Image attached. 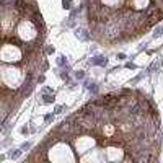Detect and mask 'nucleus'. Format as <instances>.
Instances as JSON below:
<instances>
[{
    "label": "nucleus",
    "instance_id": "obj_14",
    "mask_svg": "<svg viewBox=\"0 0 163 163\" xmlns=\"http://www.w3.org/2000/svg\"><path fill=\"white\" fill-rule=\"evenodd\" d=\"M126 69H130V70H136V69H137V65H136L134 62H127V64H126Z\"/></svg>",
    "mask_w": 163,
    "mask_h": 163
},
{
    "label": "nucleus",
    "instance_id": "obj_8",
    "mask_svg": "<svg viewBox=\"0 0 163 163\" xmlns=\"http://www.w3.org/2000/svg\"><path fill=\"white\" fill-rule=\"evenodd\" d=\"M73 75H75L77 80H83L85 78V72L83 70H77V72H73Z\"/></svg>",
    "mask_w": 163,
    "mask_h": 163
},
{
    "label": "nucleus",
    "instance_id": "obj_5",
    "mask_svg": "<svg viewBox=\"0 0 163 163\" xmlns=\"http://www.w3.org/2000/svg\"><path fill=\"white\" fill-rule=\"evenodd\" d=\"M57 65H59V67H65V69H70L69 64H67V59H65L64 55H59V59H57Z\"/></svg>",
    "mask_w": 163,
    "mask_h": 163
},
{
    "label": "nucleus",
    "instance_id": "obj_19",
    "mask_svg": "<svg viewBox=\"0 0 163 163\" xmlns=\"http://www.w3.org/2000/svg\"><path fill=\"white\" fill-rule=\"evenodd\" d=\"M46 52H47V54H52V52H54V47H47Z\"/></svg>",
    "mask_w": 163,
    "mask_h": 163
},
{
    "label": "nucleus",
    "instance_id": "obj_1",
    "mask_svg": "<svg viewBox=\"0 0 163 163\" xmlns=\"http://www.w3.org/2000/svg\"><path fill=\"white\" fill-rule=\"evenodd\" d=\"M91 65H100V67H106L108 65V57L106 55H95L90 59Z\"/></svg>",
    "mask_w": 163,
    "mask_h": 163
},
{
    "label": "nucleus",
    "instance_id": "obj_11",
    "mask_svg": "<svg viewBox=\"0 0 163 163\" xmlns=\"http://www.w3.org/2000/svg\"><path fill=\"white\" fill-rule=\"evenodd\" d=\"M20 148H21V150H23V152H26L28 148H31V142H25V144L21 145V147H20Z\"/></svg>",
    "mask_w": 163,
    "mask_h": 163
},
{
    "label": "nucleus",
    "instance_id": "obj_13",
    "mask_svg": "<svg viewBox=\"0 0 163 163\" xmlns=\"http://www.w3.org/2000/svg\"><path fill=\"white\" fill-rule=\"evenodd\" d=\"M52 119H54V114H52V113H49V114H46V116H44V121H46V122H51Z\"/></svg>",
    "mask_w": 163,
    "mask_h": 163
},
{
    "label": "nucleus",
    "instance_id": "obj_3",
    "mask_svg": "<svg viewBox=\"0 0 163 163\" xmlns=\"http://www.w3.org/2000/svg\"><path fill=\"white\" fill-rule=\"evenodd\" d=\"M54 101H55L54 93H44V95H43V103H46V104H51V103H54Z\"/></svg>",
    "mask_w": 163,
    "mask_h": 163
},
{
    "label": "nucleus",
    "instance_id": "obj_10",
    "mask_svg": "<svg viewBox=\"0 0 163 163\" xmlns=\"http://www.w3.org/2000/svg\"><path fill=\"white\" fill-rule=\"evenodd\" d=\"M88 90H90V93H98V85L96 83H90Z\"/></svg>",
    "mask_w": 163,
    "mask_h": 163
},
{
    "label": "nucleus",
    "instance_id": "obj_6",
    "mask_svg": "<svg viewBox=\"0 0 163 163\" xmlns=\"http://www.w3.org/2000/svg\"><path fill=\"white\" fill-rule=\"evenodd\" d=\"M153 38H160V36H163V26L162 25H158V26L155 28V31H153V34H152Z\"/></svg>",
    "mask_w": 163,
    "mask_h": 163
},
{
    "label": "nucleus",
    "instance_id": "obj_16",
    "mask_svg": "<svg viewBox=\"0 0 163 163\" xmlns=\"http://www.w3.org/2000/svg\"><path fill=\"white\" fill-rule=\"evenodd\" d=\"M126 57H127V55L124 54V52H119V54H118V59H119V60H124Z\"/></svg>",
    "mask_w": 163,
    "mask_h": 163
},
{
    "label": "nucleus",
    "instance_id": "obj_17",
    "mask_svg": "<svg viewBox=\"0 0 163 163\" xmlns=\"http://www.w3.org/2000/svg\"><path fill=\"white\" fill-rule=\"evenodd\" d=\"M44 80H46L44 75H39V77H38V83H44Z\"/></svg>",
    "mask_w": 163,
    "mask_h": 163
},
{
    "label": "nucleus",
    "instance_id": "obj_12",
    "mask_svg": "<svg viewBox=\"0 0 163 163\" xmlns=\"http://www.w3.org/2000/svg\"><path fill=\"white\" fill-rule=\"evenodd\" d=\"M20 132H21V136H28V134H29V129H28L26 126H23L20 129Z\"/></svg>",
    "mask_w": 163,
    "mask_h": 163
},
{
    "label": "nucleus",
    "instance_id": "obj_18",
    "mask_svg": "<svg viewBox=\"0 0 163 163\" xmlns=\"http://www.w3.org/2000/svg\"><path fill=\"white\" fill-rule=\"evenodd\" d=\"M43 93H52V90L49 87H46V88H43Z\"/></svg>",
    "mask_w": 163,
    "mask_h": 163
},
{
    "label": "nucleus",
    "instance_id": "obj_7",
    "mask_svg": "<svg viewBox=\"0 0 163 163\" xmlns=\"http://www.w3.org/2000/svg\"><path fill=\"white\" fill-rule=\"evenodd\" d=\"M142 78H144V73H139V75H137V77H134V78L129 82V83H130V85H136V83H139Z\"/></svg>",
    "mask_w": 163,
    "mask_h": 163
},
{
    "label": "nucleus",
    "instance_id": "obj_2",
    "mask_svg": "<svg viewBox=\"0 0 163 163\" xmlns=\"http://www.w3.org/2000/svg\"><path fill=\"white\" fill-rule=\"evenodd\" d=\"M75 36L78 38L80 41H90V33L87 31V29H83V28H77L75 29Z\"/></svg>",
    "mask_w": 163,
    "mask_h": 163
},
{
    "label": "nucleus",
    "instance_id": "obj_9",
    "mask_svg": "<svg viewBox=\"0 0 163 163\" xmlns=\"http://www.w3.org/2000/svg\"><path fill=\"white\" fill-rule=\"evenodd\" d=\"M62 5L65 10H70L72 8V0H62Z\"/></svg>",
    "mask_w": 163,
    "mask_h": 163
},
{
    "label": "nucleus",
    "instance_id": "obj_15",
    "mask_svg": "<svg viewBox=\"0 0 163 163\" xmlns=\"http://www.w3.org/2000/svg\"><path fill=\"white\" fill-rule=\"evenodd\" d=\"M64 109H65V106H55V111H54V113H55V114H59V113H62Z\"/></svg>",
    "mask_w": 163,
    "mask_h": 163
},
{
    "label": "nucleus",
    "instance_id": "obj_4",
    "mask_svg": "<svg viewBox=\"0 0 163 163\" xmlns=\"http://www.w3.org/2000/svg\"><path fill=\"white\" fill-rule=\"evenodd\" d=\"M23 153V150H21V148H15V150H11V152H10V158H11V160H16V158H20V155Z\"/></svg>",
    "mask_w": 163,
    "mask_h": 163
}]
</instances>
